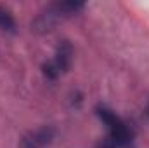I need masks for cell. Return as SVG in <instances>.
Returning a JSON list of instances; mask_svg holds the SVG:
<instances>
[{
	"instance_id": "cell-1",
	"label": "cell",
	"mask_w": 149,
	"mask_h": 148,
	"mask_svg": "<svg viewBox=\"0 0 149 148\" xmlns=\"http://www.w3.org/2000/svg\"><path fill=\"white\" fill-rule=\"evenodd\" d=\"M85 7L83 2H78V0H64V2H56V4H50L49 7H45L38 18L35 19L33 26L38 32H47V30H52L59 21L70 18L76 14L78 11H81Z\"/></svg>"
},
{
	"instance_id": "cell-2",
	"label": "cell",
	"mask_w": 149,
	"mask_h": 148,
	"mask_svg": "<svg viewBox=\"0 0 149 148\" xmlns=\"http://www.w3.org/2000/svg\"><path fill=\"white\" fill-rule=\"evenodd\" d=\"M97 115H99L101 122L108 127V136H109L108 143L113 148H123L127 145H130L132 131L114 111L106 108V106H97Z\"/></svg>"
},
{
	"instance_id": "cell-3",
	"label": "cell",
	"mask_w": 149,
	"mask_h": 148,
	"mask_svg": "<svg viewBox=\"0 0 149 148\" xmlns=\"http://www.w3.org/2000/svg\"><path fill=\"white\" fill-rule=\"evenodd\" d=\"M71 59H73V47H71V44L68 40H63L57 45V51H56L54 59L43 65V75L47 78H50V80L57 78L61 73H64L70 68Z\"/></svg>"
},
{
	"instance_id": "cell-4",
	"label": "cell",
	"mask_w": 149,
	"mask_h": 148,
	"mask_svg": "<svg viewBox=\"0 0 149 148\" xmlns=\"http://www.w3.org/2000/svg\"><path fill=\"white\" fill-rule=\"evenodd\" d=\"M50 131L47 129H40L37 132L26 136L23 141H21V147L19 148H42L43 145H47V141L50 140Z\"/></svg>"
},
{
	"instance_id": "cell-5",
	"label": "cell",
	"mask_w": 149,
	"mask_h": 148,
	"mask_svg": "<svg viewBox=\"0 0 149 148\" xmlns=\"http://www.w3.org/2000/svg\"><path fill=\"white\" fill-rule=\"evenodd\" d=\"M0 28L9 32V33L16 32V19H14L12 12L3 5H0Z\"/></svg>"
},
{
	"instance_id": "cell-6",
	"label": "cell",
	"mask_w": 149,
	"mask_h": 148,
	"mask_svg": "<svg viewBox=\"0 0 149 148\" xmlns=\"http://www.w3.org/2000/svg\"><path fill=\"white\" fill-rule=\"evenodd\" d=\"M148 115H149V103H148Z\"/></svg>"
}]
</instances>
